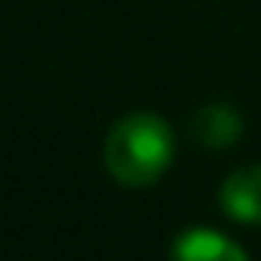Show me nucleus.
<instances>
[{
    "label": "nucleus",
    "mask_w": 261,
    "mask_h": 261,
    "mask_svg": "<svg viewBox=\"0 0 261 261\" xmlns=\"http://www.w3.org/2000/svg\"><path fill=\"white\" fill-rule=\"evenodd\" d=\"M172 255L182 261H245L248 251L235 245L228 235L212 228H189L175 238Z\"/></svg>",
    "instance_id": "4"
},
{
    "label": "nucleus",
    "mask_w": 261,
    "mask_h": 261,
    "mask_svg": "<svg viewBox=\"0 0 261 261\" xmlns=\"http://www.w3.org/2000/svg\"><path fill=\"white\" fill-rule=\"evenodd\" d=\"M175 159V133L155 113H129L106 133V172L126 189H149L169 172Z\"/></svg>",
    "instance_id": "1"
},
{
    "label": "nucleus",
    "mask_w": 261,
    "mask_h": 261,
    "mask_svg": "<svg viewBox=\"0 0 261 261\" xmlns=\"http://www.w3.org/2000/svg\"><path fill=\"white\" fill-rule=\"evenodd\" d=\"M225 215L242 225H261V166L235 169L218 189Z\"/></svg>",
    "instance_id": "2"
},
{
    "label": "nucleus",
    "mask_w": 261,
    "mask_h": 261,
    "mask_svg": "<svg viewBox=\"0 0 261 261\" xmlns=\"http://www.w3.org/2000/svg\"><path fill=\"white\" fill-rule=\"evenodd\" d=\"M245 119L235 106L228 102H205L195 116H192V139L202 149H228L242 139Z\"/></svg>",
    "instance_id": "3"
}]
</instances>
